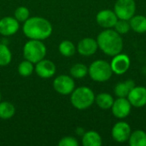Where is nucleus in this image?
<instances>
[{"label": "nucleus", "instance_id": "nucleus-1", "mask_svg": "<svg viewBox=\"0 0 146 146\" xmlns=\"http://www.w3.org/2000/svg\"><path fill=\"white\" fill-rule=\"evenodd\" d=\"M23 33L29 39L44 40L52 33V25L45 18L40 16L29 17L24 21L22 27Z\"/></svg>", "mask_w": 146, "mask_h": 146}, {"label": "nucleus", "instance_id": "nucleus-2", "mask_svg": "<svg viewBox=\"0 0 146 146\" xmlns=\"http://www.w3.org/2000/svg\"><path fill=\"white\" fill-rule=\"evenodd\" d=\"M97 42L98 48L110 56H114L123 50V39L121 34L112 28L102 31L97 38Z\"/></svg>", "mask_w": 146, "mask_h": 146}, {"label": "nucleus", "instance_id": "nucleus-3", "mask_svg": "<svg viewBox=\"0 0 146 146\" xmlns=\"http://www.w3.org/2000/svg\"><path fill=\"white\" fill-rule=\"evenodd\" d=\"M70 101L72 105L80 110L90 108L95 102V94L93 91L87 86H80L73 91Z\"/></svg>", "mask_w": 146, "mask_h": 146}, {"label": "nucleus", "instance_id": "nucleus-4", "mask_svg": "<svg viewBox=\"0 0 146 146\" xmlns=\"http://www.w3.org/2000/svg\"><path fill=\"white\" fill-rule=\"evenodd\" d=\"M46 46L41 40L30 39L23 47V56L26 60L36 64L46 56Z\"/></svg>", "mask_w": 146, "mask_h": 146}, {"label": "nucleus", "instance_id": "nucleus-5", "mask_svg": "<svg viewBox=\"0 0 146 146\" xmlns=\"http://www.w3.org/2000/svg\"><path fill=\"white\" fill-rule=\"evenodd\" d=\"M90 78L96 82L108 81L113 74L110 63L104 60H96L88 68Z\"/></svg>", "mask_w": 146, "mask_h": 146}, {"label": "nucleus", "instance_id": "nucleus-6", "mask_svg": "<svg viewBox=\"0 0 146 146\" xmlns=\"http://www.w3.org/2000/svg\"><path fill=\"white\" fill-rule=\"evenodd\" d=\"M114 11L118 19L129 21L136 12L134 0H117L114 6Z\"/></svg>", "mask_w": 146, "mask_h": 146}, {"label": "nucleus", "instance_id": "nucleus-7", "mask_svg": "<svg viewBox=\"0 0 146 146\" xmlns=\"http://www.w3.org/2000/svg\"><path fill=\"white\" fill-rule=\"evenodd\" d=\"M53 87L55 91L61 95H69L75 89V83L72 77L62 74L54 80Z\"/></svg>", "mask_w": 146, "mask_h": 146}, {"label": "nucleus", "instance_id": "nucleus-8", "mask_svg": "<svg viewBox=\"0 0 146 146\" xmlns=\"http://www.w3.org/2000/svg\"><path fill=\"white\" fill-rule=\"evenodd\" d=\"M131 65V60L129 56L123 53H119L113 56L110 62V66L114 74L117 75H122L127 72Z\"/></svg>", "mask_w": 146, "mask_h": 146}, {"label": "nucleus", "instance_id": "nucleus-9", "mask_svg": "<svg viewBox=\"0 0 146 146\" xmlns=\"http://www.w3.org/2000/svg\"><path fill=\"white\" fill-rule=\"evenodd\" d=\"M111 110L115 117L118 119H124L130 115L132 105L127 98H118L114 100Z\"/></svg>", "mask_w": 146, "mask_h": 146}, {"label": "nucleus", "instance_id": "nucleus-10", "mask_svg": "<svg viewBox=\"0 0 146 146\" xmlns=\"http://www.w3.org/2000/svg\"><path fill=\"white\" fill-rule=\"evenodd\" d=\"M132 133L131 127L126 121H118L112 128L111 135L115 141L118 143H125L128 141Z\"/></svg>", "mask_w": 146, "mask_h": 146}, {"label": "nucleus", "instance_id": "nucleus-11", "mask_svg": "<svg viewBox=\"0 0 146 146\" xmlns=\"http://www.w3.org/2000/svg\"><path fill=\"white\" fill-rule=\"evenodd\" d=\"M118 21V17L116 16L114 10L111 9H102L96 15L97 23L103 28L109 29L113 28Z\"/></svg>", "mask_w": 146, "mask_h": 146}, {"label": "nucleus", "instance_id": "nucleus-12", "mask_svg": "<svg viewBox=\"0 0 146 146\" xmlns=\"http://www.w3.org/2000/svg\"><path fill=\"white\" fill-rule=\"evenodd\" d=\"M34 70L38 74V76H39L40 78L49 79L55 75L56 68L53 62L44 58L36 63L34 67Z\"/></svg>", "mask_w": 146, "mask_h": 146}, {"label": "nucleus", "instance_id": "nucleus-13", "mask_svg": "<svg viewBox=\"0 0 146 146\" xmlns=\"http://www.w3.org/2000/svg\"><path fill=\"white\" fill-rule=\"evenodd\" d=\"M127 99L132 107L142 108L146 105V87L134 86L127 95Z\"/></svg>", "mask_w": 146, "mask_h": 146}, {"label": "nucleus", "instance_id": "nucleus-14", "mask_svg": "<svg viewBox=\"0 0 146 146\" xmlns=\"http://www.w3.org/2000/svg\"><path fill=\"white\" fill-rule=\"evenodd\" d=\"M20 28L19 21L11 16L0 19V34L3 36H11L18 32Z\"/></svg>", "mask_w": 146, "mask_h": 146}, {"label": "nucleus", "instance_id": "nucleus-15", "mask_svg": "<svg viewBox=\"0 0 146 146\" xmlns=\"http://www.w3.org/2000/svg\"><path fill=\"white\" fill-rule=\"evenodd\" d=\"M98 49V44L96 39L92 38H84L77 45V51L84 56L94 55Z\"/></svg>", "mask_w": 146, "mask_h": 146}, {"label": "nucleus", "instance_id": "nucleus-16", "mask_svg": "<svg viewBox=\"0 0 146 146\" xmlns=\"http://www.w3.org/2000/svg\"><path fill=\"white\" fill-rule=\"evenodd\" d=\"M135 86V82L133 80H127L119 82L115 85L114 92L117 98H127L130 91Z\"/></svg>", "mask_w": 146, "mask_h": 146}, {"label": "nucleus", "instance_id": "nucleus-17", "mask_svg": "<svg viewBox=\"0 0 146 146\" xmlns=\"http://www.w3.org/2000/svg\"><path fill=\"white\" fill-rule=\"evenodd\" d=\"M102 144V138L96 131L85 132L82 136V145L84 146H101Z\"/></svg>", "mask_w": 146, "mask_h": 146}, {"label": "nucleus", "instance_id": "nucleus-18", "mask_svg": "<svg viewBox=\"0 0 146 146\" xmlns=\"http://www.w3.org/2000/svg\"><path fill=\"white\" fill-rule=\"evenodd\" d=\"M131 29L138 33H146V16L145 15H133L129 20Z\"/></svg>", "mask_w": 146, "mask_h": 146}, {"label": "nucleus", "instance_id": "nucleus-19", "mask_svg": "<svg viewBox=\"0 0 146 146\" xmlns=\"http://www.w3.org/2000/svg\"><path fill=\"white\" fill-rule=\"evenodd\" d=\"M114 100L115 99L113 98V97L107 92H101L95 96V103L102 110L111 109Z\"/></svg>", "mask_w": 146, "mask_h": 146}, {"label": "nucleus", "instance_id": "nucleus-20", "mask_svg": "<svg viewBox=\"0 0 146 146\" xmlns=\"http://www.w3.org/2000/svg\"><path fill=\"white\" fill-rule=\"evenodd\" d=\"M128 144L130 146H146V133L140 129L132 132Z\"/></svg>", "mask_w": 146, "mask_h": 146}, {"label": "nucleus", "instance_id": "nucleus-21", "mask_svg": "<svg viewBox=\"0 0 146 146\" xmlns=\"http://www.w3.org/2000/svg\"><path fill=\"white\" fill-rule=\"evenodd\" d=\"M15 113V106L9 102H0V118L9 120L14 116Z\"/></svg>", "mask_w": 146, "mask_h": 146}, {"label": "nucleus", "instance_id": "nucleus-22", "mask_svg": "<svg viewBox=\"0 0 146 146\" xmlns=\"http://www.w3.org/2000/svg\"><path fill=\"white\" fill-rule=\"evenodd\" d=\"M59 52L66 57H70L74 55L76 51V48L73 42L69 40H63L60 43L58 46Z\"/></svg>", "mask_w": 146, "mask_h": 146}, {"label": "nucleus", "instance_id": "nucleus-23", "mask_svg": "<svg viewBox=\"0 0 146 146\" xmlns=\"http://www.w3.org/2000/svg\"><path fill=\"white\" fill-rule=\"evenodd\" d=\"M70 74L74 79H83L88 74V68L83 63H75L70 68Z\"/></svg>", "mask_w": 146, "mask_h": 146}, {"label": "nucleus", "instance_id": "nucleus-24", "mask_svg": "<svg viewBox=\"0 0 146 146\" xmlns=\"http://www.w3.org/2000/svg\"><path fill=\"white\" fill-rule=\"evenodd\" d=\"M12 54L9 47L4 44H0V67L7 66L10 63Z\"/></svg>", "mask_w": 146, "mask_h": 146}, {"label": "nucleus", "instance_id": "nucleus-25", "mask_svg": "<svg viewBox=\"0 0 146 146\" xmlns=\"http://www.w3.org/2000/svg\"><path fill=\"white\" fill-rule=\"evenodd\" d=\"M33 71H34L33 63L27 60L21 62L18 66V73L21 76L28 77L33 73Z\"/></svg>", "mask_w": 146, "mask_h": 146}, {"label": "nucleus", "instance_id": "nucleus-26", "mask_svg": "<svg viewBox=\"0 0 146 146\" xmlns=\"http://www.w3.org/2000/svg\"><path fill=\"white\" fill-rule=\"evenodd\" d=\"M114 28H115V30L118 33H120V34H126V33H127L131 30L129 21L122 20V19H118V21H116Z\"/></svg>", "mask_w": 146, "mask_h": 146}, {"label": "nucleus", "instance_id": "nucleus-27", "mask_svg": "<svg viewBox=\"0 0 146 146\" xmlns=\"http://www.w3.org/2000/svg\"><path fill=\"white\" fill-rule=\"evenodd\" d=\"M29 15H30L29 9L25 6H20L15 11V18L19 22L26 21L29 18Z\"/></svg>", "mask_w": 146, "mask_h": 146}, {"label": "nucleus", "instance_id": "nucleus-28", "mask_svg": "<svg viewBox=\"0 0 146 146\" xmlns=\"http://www.w3.org/2000/svg\"><path fill=\"white\" fill-rule=\"evenodd\" d=\"M59 146H78L79 142L78 140L71 136H67L62 139H61L58 142Z\"/></svg>", "mask_w": 146, "mask_h": 146}, {"label": "nucleus", "instance_id": "nucleus-29", "mask_svg": "<svg viewBox=\"0 0 146 146\" xmlns=\"http://www.w3.org/2000/svg\"><path fill=\"white\" fill-rule=\"evenodd\" d=\"M76 133H77L78 135H80V136H83V134L85 133V131H84V129H83V128L79 127V128H77V129H76Z\"/></svg>", "mask_w": 146, "mask_h": 146}, {"label": "nucleus", "instance_id": "nucleus-30", "mask_svg": "<svg viewBox=\"0 0 146 146\" xmlns=\"http://www.w3.org/2000/svg\"><path fill=\"white\" fill-rule=\"evenodd\" d=\"M0 102H1V93H0Z\"/></svg>", "mask_w": 146, "mask_h": 146}]
</instances>
